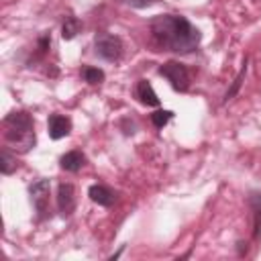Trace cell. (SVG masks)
<instances>
[{
    "label": "cell",
    "mask_w": 261,
    "mask_h": 261,
    "mask_svg": "<svg viewBox=\"0 0 261 261\" xmlns=\"http://www.w3.org/2000/svg\"><path fill=\"white\" fill-rule=\"evenodd\" d=\"M57 206L63 216L71 214L75 208V190L71 184H59L57 188Z\"/></svg>",
    "instance_id": "8992f818"
},
{
    "label": "cell",
    "mask_w": 261,
    "mask_h": 261,
    "mask_svg": "<svg viewBox=\"0 0 261 261\" xmlns=\"http://www.w3.org/2000/svg\"><path fill=\"white\" fill-rule=\"evenodd\" d=\"M153 45L173 53H192L200 45V31L179 14H159L151 20Z\"/></svg>",
    "instance_id": "6da1fadb"
},
{
    "label": "cell",
    "mask_w": 261,
    "mask_h": 261,
    "mask_svg": "<svg viewBox=\"0 0 261 261\" xmlns=\"http://www.w3.org/2000/svg\"><path fill=\"white\" fill-rule=\"evenodd\" d=\"M47 126H49V137L55 139V141H59V139H63V137L69 135L71 120L67 116H63V114H51L49 120H47Z\"/></svg>",
    "instance_id": "52a82bcc"
},
{
    "label": "cell",
    "mask_w": 261,
    "mask_h": 261,
    "mask_svg": "<svg viewBox=\"0 0 261 261\" xmlns=\"http://www.w3.org/2000/svg\"><path fill=\"white\" fill-rule=\"evenodd\" d=\"M82 77H84L88 84H94V86H96V84H102V82H104V71L98 69V67H90V65H88V67L82 69Z\"/></svg>",
    "instance_id": "4fadbf2b"
},
{
    "label": "cell",
    "mask_w": 261,
    "mask_h": 261,
    "mask_svg": "<svg viewBox=\"0 0 261 261\" xmlns=\"http://www.w3.org/2000/svg\"><path fill=\"white\" fill-rule=\"evenodd\" d=\"M94 51L104 61H118L122 57V41L116 35L110 33H98L94 39Z\"/></svg>",
    "instance_id": "3957f363"
},
{
    "label": "cell",
    "mask_w": 261,
    "mask_h": 261,
    "mask_svg": "<svg viewBox=\"0 0 261 261\" xmlns=\"http://www.w3.org/2000/svg\"><path fill=\"white\" fill-rule=\"evenodd\" d=\"M124 4L133 6V8H147V6H153L157 4V0H122Z\"/></svg>",
    "instance_id": "2e32d148"
},
{
    "label": "cell",
    "mask_w": 261,
    "mask_h": 261,
    "mask_svg": "<svg viewBox=\"0 0 261 261\" xmlns=\"http://www.w3.org/2000/svg\"><path fill=\"white\" fill-rule=\"evenodd\" d=\"M245 73H247V59H245V63H243V67H241V71H239V75L234 77V82H232V86H230V90L224 94V102L226 100H230L237 92H239V88H241V84H243V77H245Z\"/></svg>",
    "instance_id": "5bb4252c"
},
{
    "label": "cell",
    "mask_w": 261,
    "mask_h": 261,
    "mask_svg": "<svg viewBox=\"0 0 261 261\" xmlns=\"http://www.w3.org/2000/svg\"><path fill=\"white\" fill-rule=\"evenodd\" d=\"M16 157L14 155H10L8 153V149H2V153H0V171L4 173V175H10L12 171H16Z\"/></svg>",
    "instance_id": "7c38bea8"
},
{
    "label": "cell",
    "mask_w": 261,
    "mask_h": 261,
    "mask_svg": "<svg viewBox=\"0 0 261 261\" xmlns=\"http://www.w3.org/2000/svg\"><path fill=\"white\" fill-rule=\"evenodd\" d=\"M84 163H86V157H84V153H82V151H69V153H65V155L59 159L61 169L71 171V173L80 171V169L84 167Z\"/></svg>",
    "instance_id": "30bf717a"
},
{
    "label": "cell",
    "mask_w": 261,
    "mask_h": 261,
    "mask_svg": "<svg viewBox=\"0 0 261 261\" xmlns=\"http://www.w3.org/2000/svg\"><path fill=\"white\" fill-rule=\"evenodd\" d=\"M4 139L6 143L18 151V153H27L35 147V124L31 114L22 112V110H14L4 118Z\"/></svg>",
    "instance_id": "7a4b0ae2"
},
{
    "label": "cell",
    "mask_w": 261,
    "mask_h": 261,
    "mask_svg": "<svg viewBox=\"0 0 261 261\" xmlns=\"http://www.w3.org/2000/svg\"><path fill=\"white\" fill-rule=\"evenodd\" d=\"M29 192H31V200H33L35 210L43 218L47 214V210H49V192H51L49 179H37L35 184H31Z\"/></svg>",
    "instance_id": "5b68a950"
},
{
    "label": "cell",
    "mask_w": 261,
    "mask_h": 261,
    "mask_svg": "<svg viewBox=\"0 0 261 261\" xmlns=\"http://www.w3.org/2000/svg\"><path fill=\"white\" fill-rule=\"evenodd\" d=\"M171 118H173V112L171 110H157V112L151 114V120H153V124L157 128H163Z\"/></svg>",
    "instance_id": "9a60e30c"
},
{
    "label": "cell",
    "mask_w": 261,
    "mask_h": 261,
    "mask_svg": "<svg viewBox=\"0 0 261 261\" xmlns=\"http://www.w3.org/2000/svg\"><path fill=\"white\" fill-rule=\"evenodd\" d=\"M88 196L92 198V202H96V204H100V206H112L114 200H116V196H114L106 186H98V184L90 186Z\"/></svg>",
    "instance_id": "9c48e42d"
},
{
    "label": "cell",
    "mask_w": 261,
    "mask_h": 261,
    "mask_svg": "<svg viewBox=\"0 0 261 261\" xmlns=\"http://www.w3.org/2000/svg\"><path fill=\"white\" fill-rule=\"evenodd\" d=\"M80 29H82V22L75 18V16H65V20H63V24H61V37L65 39V41H71L77 33H80Z\"/></svg>",
    "instance_id": "8fae6325"
},
{
    "label": "cell",
    "mask_w": 261,
    "mask_h": 261,
    "mask_svg": "<svg viewBox=\"0 0 261 261\" xmlns=\"http://www.w3.org/2000/svg\"><path fill=\"white\" fill-rule=\"evenodd\" d=\"M135 96H137L139 102L145 104V106H159V98H157L153 86L149 84V80H139V82H137Z\"/></svg>",
    "instance_id": "ba28073f"
},
{
    "label": "cell",
    "mask_w": 261,
    "mask_h": 261,
    "mask_svg": "<svg viewBox=\"0 0 261 261\" xmlns=\"http://www.w3.org/2000/svg\"><path fill=\"white\" fill-rule=\"evenodd\" d=\"M159 73L171 84L173 90L177 92H186L190 88V71L186 65H181L179 61H167L159 67Z\"/></svg>",
    "instance_id": "277c9868"
}]
</instances>
